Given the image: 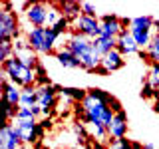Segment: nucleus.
<instances>
[{
    "label": "nucleus",
    "instance_id": "obj_23",
    "mask_svg": "<svg viewBox=\"0 0 159 149\" xmlns=\"http://www.w3.org/2000/svg\"><path fill=\"white\" fill-rule=\"evenodd\" d=\"M58 32L54 28H46V44H48V50H50V54L54 52V46H56V40H58Z\"/></svg>",
    "mask_w": 159,
    "mask_h": 149
},
{
    "label": "nucleus",
    "instance_id": "obj_7",
    "mask_svg": "<svg viewBox=\"0 0 159 149\" xmlns=\"http://www.w3.org/2000/svg\"><path fill=\"white\" fill-rule=\"evenodd\" d=\"M26 20L32 28H46L48 26V4L46 2H32L26 10Z\"/></svg>",
    "mask_w": 159,
    "mask_h": 149
},
{
    "label": "nucleus",
    "instance_id": "obj_12",
    "mask_svg": "<svg viewBox=\"0 0 159 149\" xmlns=\"http://www.w3.org/2000/svg\"><path fill=\"white\" fill-rule=\"evenodd\" d=\"M123 66H125V60H123V54L119 52V50H111L109 54H106L102 60V68L106 70L107 74H111V72H117V70H121Z\"/></svg>",
    "mask_w": 159,
    "mask_h": 149
},
{
    "label": "nucleus",
    "instance_id": "obj_32",
    "mask_svg": "<svg viewBox=\"0 0 159 149\" xmlns=\"http://www.w3.org/2000/svg\"><path fill=\"white\" fill-rule=\"evenodd\" d=\"M38 123H40V127H42V129H50V127H52V119H50V117L42 119V121H38Z\"/></svg>",
    "mask_w": 159,
    "mask_h": 149
},
{
    "label": "nucleus",
    "instance_id": "obj_35",
    "mask_svg": "<svg viewBox=\"0 0 159 149\" xmlns=\"http://www.w3.org/2000/svg\"><path fill=\"white\" fill-rule=\"evenodd\" d=\"M131 149H145L141 145V143H137V141H133V145H131Z\"/></svg>",
    "mask_w": 159,
    "mask_h": 149
},
{
    "label": "nucleus",
    "instance_id": "obj_30",
    "mask_svg": "<svg viewBox=\"0 0 159 149\" xmlns=\"http://www.w3.org/2000/svg\"><path fill=\"white\" fill-rule=\"evenodd\" d=\"M109 107H111V111H113V113H119V111H123L121 103H119L116 97H111V102H109Z\"/></svg>",
    "mask_w": 159,
    "mask_h": 149
},
{
    "label": "nucleus",
    "instance_id": "obj_19",
    "mask_svg": "<svg viewBox=\"0 0 159 149\" xmlns=\"http://www.w3.org/2000/svg\"><path fill=\"white\" fill-rule=\"evenodd\" d=\"M20 106H22V107H34V106H38V92H36V88H24L22 89Z\"/></svg>",
    "mask_w": 159,
    "mask_h": 149
},
{
    "label": "nucleus",
    "instance_id": "obj_24",
    "mask_svg": "<svg viewBox=\"0 0 159 149\" xmlns=\"http://www.w3.org/2000/svg\"><path fill=\"white\" fill-rule=\"evenodd\" d=\"M147 82L151 84L155 89H159V64H153L151 70H149V78H147Z\"/></svg>",
    "mask_w": 159,
    "mask_h": 149
},
{
    "label": "nucleus",
    "instance_id": "obj_15",
    "mask_svg": "<svg viewBox=\"0 0 159 149\" xmlns=\"http://www.w3.org/2000/svg\"><path fill=\"white\" fill-rule=\"evenodd\" d=\"M129 32H131V36L135 38L137 46L139 48H149V44H151V32L153 28H145V26H129Z\"/></svg>",
    "mask_w": 159,
    "mask_h": 149
},
{
    "label": "nucleus",
    "instance_id": "obj_29",
    "mask_svg": "<svg viewBox=\"0 0 159 149\" xmlns=\"http://www.w3.org/2000/svg\"><path fill=\"white\" fill-rule=\"evenodd\" d=\"M16 119H34V113L30 107H18V113H16Z\"/></svg>",
    "mask_w": 159,
    "mask_h": 149
},
{
    "label": "nucleus",
    "instance_id": "obj_27",
    "mask_svg": "<svg viewBox=\"0 0 159 149\" xmlns=\"http://www.w3.org/2000/svg\"><path fill=\"white\" fill-rule=\"evenodd\" d=\"M70 24H72V22H70V20H68L66 16H62V18L58 20V24H56V26H54V30H56V32H58V36H62L64 32H68Z\"/></svg>",
    "mask_w": 159,
    "mask_h": 149
},
{
    "label": "nucleus",
    "instance_id": "obj_17",
    "mask_svg": "<svg viewBox=\"0 0 159 149\" xmlns=\"http://www.w3.org/2000/svg\"><path fill=\"white\" fill-rule=\"evenodd\" d=\"M56 60H58V64L60 66H64V68H70V70H76V68H82V62L74 56L70 50H60V52H56Z\"/></svg>",
    "mask_w": 159,
    "mask_h": 149
},
{
    "label": "nucleus",
    "instance_id": "obj_18",
    "mask_svg": "<svg viewBox=\"0 0 159 149\" xmlns=\"http://www.w3.org/2000/svg\"><path fill=\"white\" fill-rule=\"evenodd\" d=\"M93 44H96V48L99 50V54L102 56H106L109 54L111 50L117 48V38H106V36H99L98 40H93Z\"/></svg>",
    "mask_w": 159,
    "mask_h": 149
},
{
    "label": "nucleus",
    "instance_id": "obj_28",
    "mask_svg": "<svg viewBox=\"0 0 159 149\" xmlns=\"http://www.w3.org/2000/svg\"><path fill=\"white\" fill-rule=\"evenodd\" d=\"M82 14L84 16H92V18H98V12H96V6L89 2H82Z\"/></svg>",
    "mask_w": 159,
    "mask_h": 149
},
{
    "label": "nucleus",
    "instance_id": "obj_13",
    "mask_svg": "<svg viewBox=\"0 0 159 149\" xmlns=\"http://www.w3.org/2000/svg\"><path fill=\"white\" fill-rule=\"evenodd\" d=\"M117 50L123 54V56H129V54H137L139 52V46L135 42V38L131 36L129 30H123L117 38Z\"/></svg>",
    "mask_w": 159,
    "mask_h": 149
},
{
    "label": "nucleus",
    "instance_id": "obj_10",
    "mask_svg": "<svg viewBox=\"0 0 159 149\" xmlns=\"http://www.w3.org/2000/svg\"><path fill=\"white\" fill-rule=\"evenodd\" d=\"M107 133L111 141H117V139L127 137V113L125 111H119L113 115L111 123L107 125Z\"/></svg>",
    "mask_w": 159,
    "mask_h": 149
},
{
    "label": "nucleus",
    "instance_id": "obj_20",
    "mask_svg": "<svg viewBox=\"0 0 159 149\" xmlns=\"http://www.w3.org/2000/svg\"><path fill=\"white\" fill-rule=\"evenodd\" d=\"M147 54H149V62H151V66H153V64H159V34L153 36L151 44H149V48H147Z\"/></svg>",
    "mask_w": 159,
    "mask_h": 149
},
{
    "label": "nucleus",
    "instance_id": "obj_37",
    "mask_svg": "<svg viewBox=\"0 0 159 149\" xmlns=\"http://www.w3.org/2000/svg\"><path fill=\"white\" fill-rule=\"evenodd\" d=\"M143 147H145V149H155V147L151 145V143H145V145H143Z\"/></svg>",
    "mask_w": 159,
    "mask_h": 149
},
{
    "label": "nucleus",
    "instance_id": "obj_34",
    "mask_svg": "<svg viewBox=\"0 0 159 149\" xmlns=\"http://www.w3.org/2000/svg\"><path fill=\"white\" fill-rule=\"evenodd\" d=\"M107 149H121V147H119V143L117 141H111V143H109V147Z\"/></svg>",
    "mask_w": 159,
    "mask_h": 149
},
{
    "label": "nucleus",
    "instance_id": "obj_33",
    "mask_svg": "<svg viewBox=\"0 0 159 149\" xmlns=\"http://www.w3.org/2000/svg\"><path fill=\"white\" fill-rule=\"evenodd\" d=\"M93 74H99V76H107V72H106V70H103L102 66H99V68H96V72H93Z\"/></svg>",
    "mask_w": 159,
    "mask_h": 149
},
{
    "label": "nucleus",
    "instance_id": "obj_11",
    "mask_svg": "<svg viewBox=\"0 0 159 149\" xmlns=\"http://www.w3.org/2000/svg\"><path fill=\"white\" fill-rule=\"evenodd\" d=\"M28 44L32 46L34 52H42V54H50L48 44H46V28H30L28 34Z\"/></svg>",
    "mask_w": 159,
    "mask_h": 149
},
{
    "label": "nucleus",
    "instance_id": "obj_14",
    "mask_svg": "<svg viewBox=\"0 0 159 149\" xmlns=\"http://www.w3.org/2000/svg\"><path fill=\"white\" fill-rule=\"evenodd\" d=\"M2 97L6 99L8 103H12V106L20 107V97H22V89L18 86H14L10 79L2 78Z\"/></svg>",
    "mask_w": 159,
    "mask_h": 149
},
{
    "label": "nucleus",
    "instance_id": "obj_5",
    "mask_svg": "<svg viewBox=\"0 0 159 149\" xmlns=\"http://www.w3.org/2000/svg\"><path fill=\"white\" fill-rule=\"evenodd\" d=\"M74 30H76L78 34H82V36H86L89 40H98L102 36V22H99L98 18H92V16H80L78 20H74L72 22Z\"/></svg>",
    "mask_w": 159,
    "mask_h": 149
},
{
    "label": "nucleus",
    "instance_id": "obj_25",
    "mask_svg": "<svg viewBox=\"0 0 159 149\" xmlns=\"http://www.w3.org/2000/svg\"><path fill=\"white\" fill-rule=\"evenodd\" d=\"M74 131H76V133H78V137H80V141H82V143H86V139L89 137V133L86 131V125H84V123H82V121H76V123H74Z\"/></svg>",
    "mask_w": 159,
    "mask_h": 149
},
{
    "label": "nucleus",
    "instance_id": "obj_3",
    "mask_svg": "<svg viewBox=\"0 0 159 149\" xmlns=\"http://www.w3.org/2000/svg\"><path fill=\"white\" fill-rule=\"evenodd\" d=\"M20 38L18 14L10 8V2L0 4V42H14Z\"/></svg>",
    "mask_w": 159,
    "mask_h": 149
},
{
    "label": "nucleus",
    "instance_id": "obj_8",
    "mask_svg": "<svg viewBox=\"0 0 159 149\" xmlns=\"http://www.w3.org/2000/svg\"><path fill=\"white\" fill-rule=\"evenodd\" d=\"M22 139H20L18 129L12 123H4L0 129V149H20Z\"/></svg>",
    "mask_w": 159,
    "mask_h": 149
},
{
    "label": "nucleus",
    "instance_id": "obj_6",
    "mask_svg": "<svg viewBox=\"0 0 159 149\" xmlns=\"http://www.w3.org/2000/svg\"><path fill=\"white\" fill-rule=\"evenodd\" d=\"M38 92V106L42 107V115H48L54 111L58 106V89L56 86H46V88H36Z\"/></svg>",
    "mask_w": 159,
    "mask_h": 149
},
{
    "label": "nucleus",
    "instance_id": "obj_1",
    "mask_svg": "<svg viewBox=\"0 0 159 149\" xmlns=\"http://www.w3.org/2000/svg\"><path fill=\"white\" fill-rule=\"evenodd\" d=\"M66 50H70V52H72L74 56L82 62V68L86 70V72H89V74H93V72H96V68L102 66L103 56L99 54V50L96 48L93 40L82 36V34H78V32L72 34V36L68 38Z\"/></svg>",
    "mask_w": 159,
    "mask_h": 149
},
{
    "label": "nucleus",
    "instance_id": "obj_31",
    "mask_svg": "<svg viewBox=\"0 0 159 149\" xmlns=\"http://www.w3.org/2000/svg\"><path fill=\"white\" fill-rule=\"evenodd\" d=\"M34 72H36V78H46V76H48V74H46V68H44L42 64H38Z\"/></svg>",
    "mask_w": 159,
    "mask_h": 149
},
{
    "label": "nucleus",
    "instance_id": "obj_26",
    "mask_svg": "<svg viewBox=\"0 0 159 149\" xmlns=\"http://www.w3.org/2000/svg\"><path fill=\"white\" fill-rule=\"evenodd\" d=\"M141 97L143 99H149V97H157V89L151 86L149 82L143 84V88H141Z\"/></svg>",
    "mask_w": 159,
    "mask_h": 149
},
{
    "label": "nucleus",
    "instance_id": "obj_16",
    "mask_svg": "<svg viewBox=\"0 0 159 149\" xmlns=\"http://www.w3.org/2000/svg\"><path fill=\"white\" fill-rule=\"evenodd\" d=\"M60 10H62V16H66L70 22L78 20L82 16V2H72V0H64V2H58Z\"/></svg>",
    "mask_w": 159,
    "mask_h": 149
},
{
    "label": "nucleus",
    "instance_id": "obj_4",
    "mask_svg": "<svg viewBox=\"0 0 159 149\" xmlns=\"http://www.w3.org/2000/svg\"><path fill=\"white\" fill-rule=\"evenodd\" d=\"M12 125L18 129L22 143H34V141H38V139H42L44 131H46V129L40 127V123L36 121V117H34V119H14Z\"/></svg>",
    "mask_w": 159,
    "mask_h": 149
},
{
    "label": "nucleus",
    "instance_id": "obj_22",
    "mask_svg": "<svg viewBox=\"0 0 159 149\" xmlns=\"http://www.w3.org/2000/svg\"><path fill=\"white\" fill-rule=\"evenodd\" d=\"M14 56V46L12 42H0V62H6V60H10Z\"/></svg>",
    "mask_w": 159,
    "mask_h": 149
},
{
    "label": "nucleus",
    "instance_id": "obj_36",
    "mask_svg": "<svg viewBox=\"0 0 159 149\" xmlns=\"http://www.w3.org/2000/svg\"><path fill=\"white\" fill-rule=\"evenodd\" d=\"M153 109L159 113V89H157V102H155V106H153Z\"/></svg>",
    "mask_w": 159,
    "mask_h": 149
},
{
    "label": "nucleus",
    "instance_id": "obj_2",
    "mask_svg": "<svg viewBox=\"0 0 159 149\" xmlns=\"http://www.w3.org/2000/svg\"><path fill=\"white\" fill-rule=\"evenodd\" d=\"M2 74H4L2 78L10 79L14 86H18L22 89L24 88H36V72L26 68L16 56H12L10 60H6L2 64Z\"/></svg>",
    "mask_w": 159,
    "mask_h": 149
},
{
    "label": "nucleus",
    "instance_id": "obj_9",
    "mask_svg": "<svg viewBox=\"0 0 159 149\" xmlns=\"http://www.w3.org/2000/svg\"><path fill=\"white\" fill-rule=\"evenodd\" d=\"M99 22H102V36L106 38H119V34L125 30L121 26V18L117 14H103Z\"/></svg>",
    "mask_w": 159,
    "mask_h": 149
},
{
    "label": "nucleus",
    "instance_id": "obj_21",
    "mask_svg": "<svg viewBox=\"0 0 159 149\" xmlns=\"http://www.w3.org/2000/svg\"><path fill=\"white\" fill-rule=\"evenodd\" d=\"M88 93H89L93 99H98V102H103V103H107V106H109V102H111V97H113V96H109L107 92H103V89H99V88L88 89Z\"/></svg>",
    "mask_w": 159,
    "mask_h": 149
}]
</instances>
